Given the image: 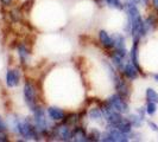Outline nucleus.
I'll use <instances>...</instances> for the list:
<instances>
[{
    "label": "nucleus",
    "instance_id": "obj_15",
    "mask_svg": "<svg viewBox=\"0 0 158 142\" xmlns=\"http://www.w3.org/2000/svg\"><path fill=\"white\" fill-rule=\"evenodd\" d=\"M145 97H146V101L148 102H155L158 103V93L152 89V88H148L146 91H145Z\"/></svg>",
    "mask_w": 158,
    "mask_h": 142
},
{
    "label": "nucleus",
    "instance_id": "obj_5",
    "mask_svg": "<svg viewBox=\"0 0 158 142\" xmlns=\"http://www.w3.org/2000/svg\"><path fill=\"white\" fill-rule=\"evenodd\" d=\"M87 116H88V118H89L92 122H94V124H96L99 128H105V127H106V121H105L102 110H101L100 107L94 105V107L89 108L87 111Z\"/></svg>",
    "mask_w": 158,
    "mask_h": 142
},
{
    "label": "nucleus",
    "instance_id": "obj_21",
    "mask_svg": "<svg viewBox=\"0 0 158 142\" xmlns=\"http://www.w3.org/2000/svg\"><path fill=\"white\" fill-rule=\"evenodd\" d=\"M0 1H1V4L5 5V6H11V5L13 4V0H0Z\"/></svg>",
    "mask_w": 158,
    "mask_h": 142
},
{
    "label": "nucleus",
    "instance_id": "obj_9",
    "mask_svg": "<svg viewBox=\"0 0 158 142\" xmlns=\"http://www.w3.org/2000/svg\"><path fill=\"white\" fill-rule=\"evenodd\" d=\"M73 141L75 142H87L88 130L82 126L75 124L73 127Z\"/></svg>",
    "mask_w": 158,
    "mask_h": 142
},
{
    "label": "nucleus",
    "instance_id": "obj_6",
    "mask_svg": "<svg viewBox=\"0 0 158 142\" xmlns=\"http://www.w3.org/2000/svg\"><path fill=\"white\" fill-rule=\"evenodd\" d=\"M47 114L49 118L51 121H54L55 123L62 122L67 117V112L64 111V109H62L61 107H57V105H49L47 108Z\"/></svg>",
    "mask_w": 158,
    "mask_h": 142
},
{
    "label": "nucleus",
    "instance_id": "obj_19",
    "mask_svg": "<svg viewBox=\"0 0 158 142\" xmlns=\"http://www.w3.org/2000/svg\"><path fill=\"white\" fill-rule=\"evenodd\" d=\"M148 126L150 127V129L152 130V132H158V124L157 123H155L153 121L149 120V121H148Z\"/></svg>",
    "mask_w": 158,
    "mask_h": 142
},
{
    "label": "nucleus",
    "instance_id": "obj_22",
    "mask_svg": "<svg viewBox=\"0 0 158 142\" xmlns=\"http://www.w3.org/2000/svg\"><path fill=\"white\" fill-rule=\"evenodd\" d=\"M151 1H152V5H153V7H155L158 11V0H151Z\"/></svg>",
    "mask_w": 158,
    "mask_h": 142
},
{
    "label": "nucleus",
    "instance_id": "obj_12",
    "mask_svg": "<svg viewBox=\"0 0 158 142\" xmlns=\"http://www.w3.org/2000/svg\"><path fill=\"white\" fill-rule=\"evenodd\" d=\"M127 118L128 121L131 122V124L133 127V129H139L143 127V123H144V118H142L137 112H128L127 114Z\"/></svg>",
    "mask_w": 158,
    "mask_h": 142
},
{
    "label": "nucleus",
    "instance_id": "obj_18",
    "mask_svg": "<svg viewBox=\"0 0 158 142\" xmlns=\"http://www.w3.org/2000/svg\"><path fill=\"white\" fill-rule=\"evenodd\" d=\"M6 141H8L7 132H5V130H1V129H0V142H6Z\"/></svg>",
    "mask_w": 158,
    "mask_h": 142
},
{
    "label": "nucleus",
    "instance_id": "obj_14",
    "mask_svg": "<svg viewBox=\"0 0 158 142\" xmlns=\"http://www.w3.org/2000/svg\"><path fill=\"white\" fill-rule=\"evenodd\" d=\"M106 5L112 10H117V11H124V2L121 0H105Z\"/></svg>",
    "mask_w": 158,
    "mask_h": 142
},
{
    "label": "nucleus",
    "instance_id": "obj_1",
    "mask_svg": "<svg viewBox=\"0 0 158 142\" xmlns=\"http://www.w3.org/2000/svg\"><path fill=\"white\" fill-rule=\"evenodd\" d=\"M23 98L25 104H26V107L29 108V110L31 111V112L40 104L38 103V91H37V88L35 85V83H32L31 81H25V83H24Z\"/></svg>",
    "mask_w": 158,
    "mask_h": 142
},
{
    "label": "nucleus",
    "instance_id": "obj_8",
    "mask_svg": "<svg viewBox=\"0 0 158 142\" xmlns=\"http://www.w3.org/2000/svg\"><path fill=\"white\" fill-rule=\"evenodd\" d=\"M98 38H99V43L101 44V46L108 51H112L113 47H114V44H113V39H112V34L108 33L106 30L101 29L99 33H98Z\"/></svg>",
    "mask_w": 158,
    "mask_h": 142
},
{
    "label": "nucleus",
    "instance_id": "obj_13",
    "mask_svg": "<svg viewBox=\"0 0 158 142\" xmlns=\"http://www.w3.org/2000/svg\"><path fill=\"white\" fill-rule=\"evenodd\" d=\"M101 133L102 130H100L99 127H93L88 130V141H101Z\"/></svg>",
    "mask_w": 158,
    "mask_h": 142
},
{
    "label": "nucleus",
    "instance_id": "obj_4",
    "mask_svg": "<svg viewBox=\"0 0 158 142\" xmlns=\"http://www.w3.org/2000/svg\"><path fill=\"white\" fill-rule=\"evenodd\" d=\"M22 82V71L18 68H10L5 73V83L7 88H17Z\"/></svg>",
    "mask_w": 158,
    "mask_h": 142
},
{
    "label": "nucleus",
    "instance_id": "obj_20",
    "mask_svg": "<svg viewBox=\"0 0 158 142\" xmlns=\"http://www.w3.org/2000/svg\"><path fill=\"white\" fill-rule=\"evenodd\" d=\"M132 2H135V5H146L149 0H130Z\"/></svg>",
    "mask_w": 158,
    "mask_h": 142
},
{
    "label": "nucleus",
    "instance_id": "obj_10",
    "mask_svg": "<svg viewBox=\"0 0 158 142\" xmlns=\"http://www.w3.org/2000/svg\"><path fill=\"white\" fill-rule=\"evenodd\" d=\"M17 53H18V58H19L20 64H27L30 62V51L25 44L20 43L17 46Z\"/></svg>",
    "mask_w": 158,
    "mask_h": 142
},
{
    "label": "nucleus",
    "instance_id": "obj_16",
    "mask_svg": "<svg viewBox=\"0 0 158 142\" xmlns=\"http://www.w3.org/2000/svg\"><path fill=\"white\" fill-rule=\"evenodd\" d=\"M145 110H146V114L149 116H153L157 112V103L148 102L146 103V107H145Z\"/></svg>",
    "mask_w": 158,
    "mask_h": 142
},
{
    "label": "nucleus",
    "instance_id": "obj_17",
    "mask_svg": "<svg viewBox=\"0 0 158 142\" xmlns=\"http://www.w3.org/2000/svg\"><path fill=\"white\" fill-rule=\"evenodd\" d=\"M0 129H1V130H5V132H8L7 122H6V120L2 117L1 115H0Z\"/></svg>",
    "mask_w": 158,
    "mask_h": 142
},
{
    "label": "nucleus",
    "instance_id": "obj_7",
    "mask_svg": "<svg viewBox=\"0 0 158 142\" xmlns=\"http://www.w3.org/2000/svg\"><path fill=\"white\" fill-rule=\"evenodd\" d=\"M121 75L126 79H128V81H135V79L139 77L140 71L130 59H127L126 63H125V66H124V69L121 71Z\"/></svg>",
    "mask_w": 158,
    "mask_h": 142
},
{
    "label": "nucleus",
    "instance_id": "obj_2",
    "mask_svg": "<svg viewBox=\"0 0 158 142\" xmlns=\"http://www.w3.org/2000/svg\"><path fill=\"white\" fill-rule=\"evenodd\" d=\"M51 136L56 140L64 142L73 141V126L67 122H58V124H55L51 132Z\"/></svg>",
    "mask_w": 158,
    "mask_h": 142
},
{
    "label": "nucleus",
    "instance_id": "obj_23",
    "mask_svg": "<svg viewBox=\"0 0 158 142\" xmlns=\"http://www.w3.org/2000/svg\"><path fill=\"white\" fill-rule=\"evenodd\" d=\"M153 78H155L158 82V73H155V75H153Z\"/></svg>",
    "mask_w": 158,
    "mask_h": 142
},
{
    "label": "nucleus",
    "instance_id": "obj_3",
    "mask_svg": "<svg viewBox=\"0 0 158 142\" xmlns=\"http://www.w3.org/2000/svg\"><path fill=\"white\" fill-rule=\"evenodd\" d=\"M105 101L108 103L113 109H115V110L119 111L123 115H127L130 112V104L127 102V100L124 98V97H121L118 93L111 94Z\"/></svg>",
    "mask_w": 158,
    "mask_h": 142
},
{
    "label": "nucleus",
    "instance_id": "obj_11",
    "mask_svg": "<svg viewBox=\"0 0 158 142\" xmlns=\"http://www.w3.org/2000/svg\"><path fill=\"white\" fill-rule=\"evenodd\" d=\"M114 128H117V129H119L120 132H123V133H125V134H130V133L133 130V127L131 124V122L128 121L127 116H124V117L121 118V121H120Z\"/></svg>",
    "mask_w": 158,
    "mask_h": 142
}]
</instances>
